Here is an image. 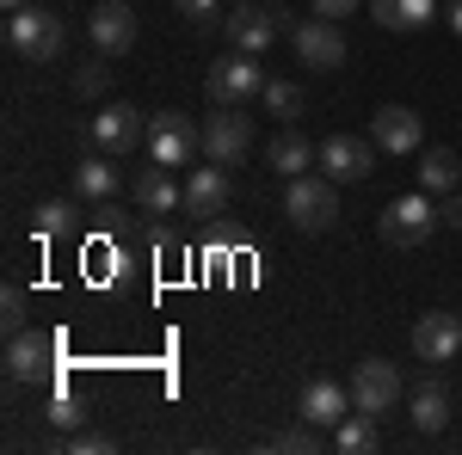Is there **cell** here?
<instances>
[{
    "label": "cell",
    "mask_w": 462,
    "mask_h": 455,
    "mask_svg": "<svg viewBox=\"0 0 462 455\" xmlns=\"http://www.w3.org/2000/svg\"><path fill=\"white\" fill-rule=\"evenodd\" d=\"M32 228H37V241H56V234H69V228H74V204H69V197H50V204H37Z\"/></svg>",
    "instance_id": "cell-25"
},
{
    "label": "cell",
    "mask_w": 462,
    "mask_h": 455,
    "mask_svg": "<svg viewBox=\"0 0 462 455\" xmlns=\"http://www.w3.org/2000/svg\"><path fill=\"white\" fill-rule=\"evenodd\" d=\"M438 215H444L450 228H462V191H450V197H444V210H438Z\"/></svg>",
    "instance_id": "cell-34"
},
{
    "label": "cell",
    "mask_w": 462,
    "mask_h": 455,
    "mask_svg": "<svg viewBox=\"0 0 462 455\" xmlns=\"http://www.w3.org/2000/svg\"><path fill=\"white\" fill-rule=\"evenodd\" d=\"M346 387H352V406H357V413H376V419H383L394 400H401V369H394L389 357H364Z\"/></svg>",
    "instance_id": "cell-9"
},
{
    "label": "cell",
    "mask_w": 462,
    "mask_h": 455,
    "mask_svg": "<svg viewBox=\"0 0 462 455\" xmlns=\"http://www.w3.org/2000/svg\"><path fill=\"white\" fill-rule=\"evenodd\" d=\"M259 99H265V111H272L278 123H290V117L302 111V86H296V80H265V93H259Z\"/></svg>",
    "instance_id": "cell-26"
},
{
    "label": "cell",
    "mask_w": 462,
    "mask_h": 455,
    "mask_svg": "<svg viewBox=\"0 0 462 455\" xmlns=\"http://www.w3.org/2000/svg\"><path fill=\"white\" fill-rule=\"evenodd\" d=\"M235 6H241V0H235Z\"/></svg>",
    "instance_id": "cell-37"
},
{
    "label": "cell",
    "mask_w": 462,
    "mask_h": 455,
    "mask_svg": "<svg viewBox=\"0 0 462 455\" xmlns=\"http://www.w3.org/2000/svg\"><path fill=\"white\" fill-rule=\"evenodd\" d=\"M93 141H99V154H136V141H148V123L136 117V105H106L93 117Z\"/></svg>",
    "instance_id": "cell-15"
},
{
    "label": "cell",
    "mask_w": 462,
    "mask_h": 455,
    "mask_svg": "<svg viewBox=\"0 0 462 455\" xmlns=\"http://www.w3.org/2000/svg\"><path fill=\"white\" fill-rule=\"evenodd\" d=\"M111 191H117V167H111V154H93V160H80V167H74V197L106 204Z\"/></svg>",
    "instance_id": "cell-22"
},
{
    "label": "cell",
    "mask_w": 462,
    "mask_h": 455,
    "mask_svg": "<svg viewBox=\"0 0 462 455\" xmlns=\"http://www.w3.org/2000/svg\"><path fill=\"white\" fill-rule=\"evenodd\" d=\"M315 160H320V148L302 136V130H290V123H284V130H278V141H272V167H278L284 178H296V173H309Z\"/></svg>",
    "instance_id": "cell-20"
},
{
    "label": "cell",
    "mask_w": 462,
    "mask_h": 455,
    "mask_svg": "<svg viewBox=\"0 0 462 455\" xmlns=\"http://www.w3.org/2000/svg\"><path fill=\"white\" fill-rule=\"evenodd\" d=\"M296 413L309 424H320V431H333V424L352 413V387H339L333 376H315V382L302 387V400H296Z\"/></svg>",
    "instance_id": "cell-16"
},
{
    "label": "cell",
    "mask_w": 462,
    "mask_h": 455,
    "mask_svg": "<svg viewBox=\"0 0 462 455\" xmlns=\"http://www.w3.org/2000/svg\"><path fill=\"white\" fill-rule=\"evenodd\" d=\"M173 6H179V19H191V25H204V32L222 25V0H173Z\"/></svg>",
    "instance_id": "cell-29"
},
{
    "label": "cell",
    "mask_w": 462,
    "mask_h": 455,
    "mask_svg": "<svg viewBox=\"0 0 462 455\" xmlns=\"http://www.w3.org/2000/svg\"><path fill=\"white\" fill-rule=\"evenodd\" d=\"M457 185H462V154L457 148H426V154H420V191L450 197Z\"/></svg>",
    "instance_id": "cell-19"
},
{
    "label": "cell",
    "mask_w": 462,
    "mask_h": 455,
    "mask_svg": "<svg viewBox=\"0 0 462 455\" xmlns=\"http://www.w3.org/2000/svg\"><path fill=\"white\" fill-rule=\"evenodd\" d=\"M106 80H111L106 62H87V68H74V93H80V99H99V93H106Z\"/></svg>",
    "instance_id": "cell-30"
},
{
    "label": "cell",
    "mask_w": 462,
    "mask_h": 455,
    "mask_svg": "<svg viewBox=\"0 0 462 455\" xmlns=\"http://www.w3.org/2000/svg\"><path fill=\"white\" fill-rule=\"evenodd\" d=\"M284 215L302 234H327L339 222V197H333V178L327 173H296L284 185Z\"/></svg>",
    "instance_id": "cell-2"
},
{
    "label": "cell",
    "mask_w": 462,
    "mask_h": 455,
    "mask_svg": "<svg viewBox=\"0 0 462 455\" xmlns=\"http://www.w3.org/2000/svg\"><path fill=\"white\" fill-rule=\"evenodd\" d=\"M191 154H204V130L185 111H154L148 117V160L154 167H185Z\"/></svg>",
    "instance_id": "cell-4"
},
{
    "label": "cell",
    "mask_w": 462,
    "mask_h": 455,
    "mask_svg": "<svg viewBox=\"0 0 462 455\" xmlns=\"http://www.w3.org/2000/svg\"><path fill=\"white\" fill-rule=\"evenodd\" d=\"M136 210L143 215L185 210V185L173 178V167H143V173H136Z\"/></svg>",
    "instance_id": "cell-18"
},
{
    "label": "cell",
    "mask_w": 462,
    "mask_h": 455,
    "mask_svg": "<svg viewBox=\"0 0 462 455\" xmlns=\"http://www.w3.org/2000/svg\"><path fill=\"white\" fill-rule=\"evenodd\" d=\"M56 350H62V339L56 332H13V345H6V382H37V376H50V363H56Z\"/></svg>",
    "instance_id": "cell-11"
},
{
    "label": "cell",
    "mask_w": 462,
    "mask_h": 455,
    "mask_svg": "<svg viewBox=\"0 0 462 455\" xmlns=\"http://www.w3.org/2000/svg\"><path fill=\"white\" fill-rule=\"evenodd\" d=\"M333 450L339 455H370L376 450V413H346V419L333 424Z\"/></svg>",
    "instance_id": "cell-23"
},
{
    "label": "cell",
    "mask_w": 462,
    "mask_h": 455,
    "mask_svg": "<svg viewBox=\"0 0 462 455\" xmlns=\"http://www.w3.org/2000/svg\"><path fill=\"white\" fill-rule=\"evenodd\" d=\"M444 215H438V204H431V191H407V197H394L389 210L376 215V234H383V246H420L431 241V228H438Z\"/></svg>",
    "instance_id": "cell-3"
},
{
    "label": "cell",
    "mask_w": 462,
    "mask_h": 455,
    "mask_svg": "<svg viewBox=\"0 0 462 455\" xmlns=\"http://www.w3.org/2000/svg\"><path fill=\"white\" fill-rule=\"evenodd\" d=\"M309 6H315L320 19H352L357 13V0H309Z\"/></svg>",
    "instance_id": "cell-33"
},
{
    "label": "cell",
    "mask_w": 462,
    "mask_h": 455,
    "mask_svg": "<svg viewBox=\"0 0 462 455\" xmlns=\"http://www.w3.org/2000/svg\"><path fill=\"white\" fill-rule=\"evenodd\" d=\"M87 37L99 43V56H124V50H136V13L124 0H99L87 13Z\"/></svg>",
    "instance_id": "cell-14"
},
{
    "label": "cell",
    "mask_w": 462,
    "mask_h": 455,
    "mask_svg": "<svg viewBox=\"0 0 462 455\" xmlns=\"http://www.w3.org/2000/svg\"><path fill=\"white\" fill-rule=\"evenodd\" d=\"M0 6H6V13H19V6H32V0H0Z\"/></svg>",
    "instance_id": "cell-36"
},
{
    "label": "cell",
    "mask_w": 462,
    "mask_h": 455,
    "mask_svg": "<svg viewBox=\"0 0 462 455\" xmlns=\"http://www.w3.org/2000/svg\"><path fill=\"white\" fill-rule=\"evenodd\" d=\"M272 450H290V455H315L320 450V424H296V431H284V437H278V443H272Z\"/></svg>",
    "instance_id": "cell-28"
},
{
    "label": "cell",
    "mask_w": 462,
    "mask_h": 455,
    "mask_svg": "<svg viewBox=\"0 0 462 455\" xmlns=\"http://www.w3.org/2000/svg\"><path fill=\"white\" fill-rule=\"evenodd\" d=\"M228 197H235V185H228V173H222L216 160L185 173V215H222Z\"/></svg>",
    "instance_id": "cell-17"
},
{
    "label": "cell",
    "mask_w": 462,
    "mask_h": 455,
    "mask_svg": "<svg viewBox=\"0 0 462 455\" xmlns=\"http://www.w3.org/2000/svg\"><path fill=\"white\" fill-rule=\"evenodd\" d=\"M222 32H228V43H235L241 56H265V50L284 37V13L265 6V0H241L235 19H222Z\"/></svg>",
    "instance_id": "cell-5"
},
{
    "label": "cell",
    "mask_w": 462,
    "mask_h": 455,
    "mask_svg": "<svg viewBox=\"0 0 462 455\" xmlns=\"http://www.w3.org/2000/svg\"><path fill=\"white\" fill-rule=\"evenodd\" d=\"M320 173L333 178V185H364V178L376 173V141L327 136V141H320Z\"/></svg>",
    "instance_id": "cell-10"
},
{
    "label": "cell",
    "mask_w": 462,
    "mask_h": 455,
    "mask_svg": "<svg viewBox=\"0 0 462 455\" xmlns=\"http://www.w3.org/2000/svg\"><path fill=\"white\" fill-rule=\"evenodd\" d=\"M370 13H376V25H389V32H420V25L438 19L431 0H370Z\"/></svg>",
    "instance_id": "cell-21"
},
{
    "label": "cell",
    "mask_w": 462,
    "mask_h": 455,
    "mask_svg": "<svg viewBox=\"0 0 462 455\" xmlns=\"http://www.w3.org/2000/svg\"><path fill=\"white\" fill-rule=\"evenodd\" d=\"M69 450H74V455H106V450H111V437H99V431H80Z\"/></svg>",
    "instance_id": "cell-32"
},
{
    "label": "cell",
    "mask_w": 462,
    "mask_h": 455,
    "mask_svg": "<svg viewBox=\"0 0 462 455\" xmlns=\"http://www.w3.org/2000/svg\"><path fill=\"white\" fill-rule=\"evenodd\" d=\"M457 350H462V314L431 308V314L413 320V357H420V363H450Z\"/></svg>",
    "instance_id": "cell-13"
},
{
    "label": "cell",
    "mask_w": 462,
    "mask_h": 455,
    "mask_svg": "<svg viewBox=\"0 0 462 455\" xmlns=\"http://www.w3.org/2000/svg\"><path fill=\"white\" fill-rule=\"evenodd\" d=\"M413 424H420L426 437H438V431L450 424V394H444V382L413 387Z\"/></svg>",
    "instance_id": "cell-24"
},
{
    "label": "cell",
    "mask_w": 462,
    "mask_h": 455,
    "mask_svg": "<svg viewBox=\"0 0 462 455\" xmlns=\"http://www.w3.org/2000/svg\"><path fill=\"white\" fill-rule=\"evenodd\" d=\"M370 141H376L383 154H420L426 123H420L413 105H376V117H370Z\"/></svg>",
    "instance_id": "cell-12"
},
{
    "label": "cell",
    "mask_w": 462,
    "mask_h": 455,
    "mask_svg": "<svg viewBox=\"0 0 462 455\" xmlns=\"http://www.w3.org/2000/svg\"><path fill=\"white\" fill-rule=\"evenodd\" d=\"M0 326H6V339L25 332V289L19 283H6V296H0Z\"/></svg>",
    "instance_id": "cell-27"
},
{
    "label": "cell",
    "mask_w": 462,
    "mask_h": 455,
    "mask_svg": "<svg viewBox=\"0 0 462 455\" xmlns=\"http://www.w3.org/2000/svg\"><path fill=\"white\" fill-rule=\"evenodd\" d=\"M50 419L62 424V431H74L87 413H80V400H74V394H50Z\"/></svg>",
    "instance_id": "cell-31"
},
{
    "label": "cell",
    "mask_w": 462,
    "mask_h": 455,
    "mask_svg": "<svg viewBox=\"0 0 462 455\" xmlns=\"http://www.w3.org/2000/svg\"><path fill=\"white\" fill-rule=\"evenodd\" d=\"M247 148H253V117L241 105H216V117L204 123V160H216V167H241Z\"/></svg>",
    "instance_id": "cell-7"
},
{
    "label": "cell",
    "mask_w": 462,
    "mask_h": 455,
    "mask_svg": "<svg viewBox=\"0 0 462 455\" xmlns=\"http://www.w3.org/2000/svg\"><path fill=\"white\" fill-rule=\"evenodd\" d=\"M62 43H69V32H62V19L50 13V6H19V13H6V50L19 56V62H56L62 56Z\"/></svg>",
    "instance_id": "cell-1"
},
{
    "label": "cell",
    "mask_w": 462,
    "mask_h": 455,
    "mask_svg": "<svg viewBox=\"0 0 462 455\" xmlns=\"http://www.w3.org/2000/svg\"><path fill=\"white\" fill-rule=\"evenodd\" d=\"M204 93H210V105H247L253 93H265V68H259V56H222L210 74H204Z\"/></svg>",
    "instance_id": "cell-6"
},
{
    "label": "cell",
    "mask_w": 462,
    "mask_h": 455,
    "mask_svg": "<svg viewBox=\"0 0 462 455\" xmlns=\"http://www.w3.org/2000/svg\"><path fill=\"white\" fill-rule=\"evenodd\" d=\"M290 43H296V56H302V68L315 74H333L346 62V37H339V19H302V25H290Z\"/></svg>",
    "instance_id": "cell-8"
},
{
    "label": "cell",
    "mask_w": 462,
    "mask_h": 455,
    "mask_svg": "<svg viewBox=\"0 0 462 455\" xmlns=\"http://www.w3.org/2000/svg\"><path fill=\"white\" fill-rule=\"evenodd\" d=\"M450 32L462 37V0H457V6H450Z\"/></svg>",
    "instance_id": "cell-35"
}]
</instances>
